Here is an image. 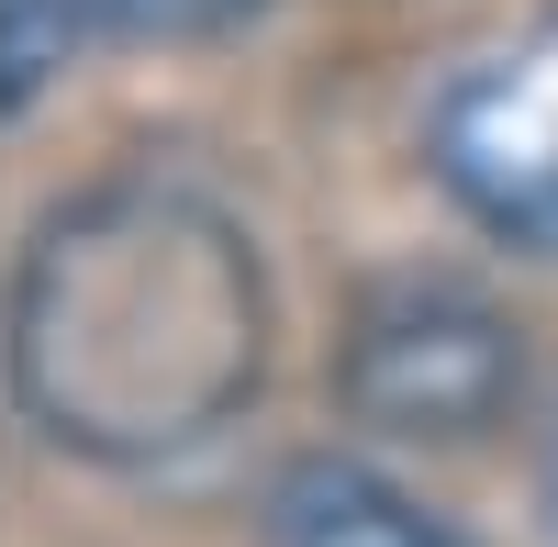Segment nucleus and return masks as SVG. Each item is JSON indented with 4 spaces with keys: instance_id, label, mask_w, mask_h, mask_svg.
Masks as SVG:
<instances>
[{
    "instance_id": "obj_2",
    "label": "nucleus",
    "mask_w": 558,
    "mask_h": 547,
    "mask_svg": "<svg viewBox=\"0 0 558 547\" xmlns=\"http://www.w3.org/2000/svg\"><path fill=\"white\" fill-rule=\"evenodd\" d=\"M336 391L357 425L380 436H425V447H470L514 414L525 391V336L514 313L470 280H380L347 336H336Z\"/></svg>"
},
{
    "instance_id": "obj_1",
    "label": "nucleus",
    "mask_w": 558,
    "mask_h": 547,
    "mask_svg": "<svg viewBox=\"0 0 558 547\" xmlns=\"http://www.w3.org/2000/svg\"><path fill=\"white\" fill-rule=\"evenodd\" d=\"M0 369L45 447L157 470L223 436L268 380L257 235L179 168H112L23 235Z\"/></svg>"
},
{
    "instance_id": "obj_3",
    "label": "nucleus",
    "mask_w": 558,
    "mask_h": 547,
    "mask_svg": "<svg viewBox=\"0 0 558 547\" xmlns=\"http://www.w3.org/2000/svg\"><path fill=\"white\" fill-rule=\"evenodd\" d=\"M425 168L470 223L514 235L525 257H558V12L470 45L436 78Z\"/></svg>"
},
{
    "instance_id": "obj_5",
    "label": "nucleus",
    "mask_w": 558,
    "mask_h": 547,
    "mask_svg": "<svg viewBox=\"0 0 558 547\" xmlns=\"http://www.w3.org/2000/svg\"><path fill=\"white\" fill-rule=\"evenodd\" d=\"M89 23V0H0V112H34V89L78 57Z\"/></svg>"
},
{
    "instance_id": "obj_6",
    "label": "nucleus",
    "mask_w": 558,
    "mask_h": 547,
    "mask_svg": "<svg viewBox=\"0 0 558 547\" xmlns=\"http://www.w3.org/2000/svg\"><path fill=\"white\" fill-rule=\"evenodd\" d=\"M112 34H157V45H179V34H223V23H246L257 0H89Z\"/></svg>"
},
{
    "instance_id": "obj_7",
    "label": "nucleus",
    "mask_w": 558,
    "mask_h": 547,
    "mask_svg": "<svg viewBox=\"0 0 558 547\" xmlns=\"http://www.w3.org/2000/svg\"><path fill=\"white\" fill-rule=\"evenodd\" d=\"M547 536H558V436H547Z\"/></svg>"
},
{
    "instance_id": "obj_4",
    "label": "nucleus",
    "mask_w": 558,
    "mask_h": 547,
    "mask_svg": "<svg viewBox=\"0 0 558 547\" xmlns=\"http://www.w3.org/2000/svg\"><path fill=\"white\" fill-rule=\"evenodd\" d=\"M268 536L279 547H458L402 481H380L368 459H302L268 491Z\"/></svg>"
}]
</instances>
